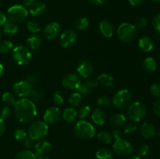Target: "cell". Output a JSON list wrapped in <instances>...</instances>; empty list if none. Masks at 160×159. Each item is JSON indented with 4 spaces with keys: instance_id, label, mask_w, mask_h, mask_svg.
I'll return each mask as SVG.
<instances>
[{
    "instance_id": "cell-19",
    "label": "cell",
    "mask_w": 160,
    "mask_h": 159,
    "mask_svg": "<svg viewBox=\"0 0 160 159\" xmlns=\"http://www.w3.org/2000/svg\"><path fill=\"white\" fill-rule=\"evenodd\" d=\"M46 11V6L45 3L40 1H35L30 6V13L34 17H41Z\"/></svg>"
},
{
    "instance_id": "cell-14",
    "label": "cell",
    "mask_w": 160,
    "mask_h": 159,
    "mask_svg": "<svg viewBox=\"0 0 160 159\" xmlns=\"http://www.w3.org/2000/svg\"><path fill=\"white\" fill-rule=\"evenodd\" d=\"M60 31V25L57 22H50L44 28L43 35L46 39L52 40L59 35Z\"/></svg>"
},
{
    "instance_id": "cell-33",
    "label": "cell",
    "mask_w": 160,
    "mask_h": 159,
    "mask_svg": "<svg viewBox=\"0 0 160 159\" xmlns=\"http://www.w3.org/2000/svg\"><path fill=\"white\" fill-rule=\"evenodd\" d=\"M13 49V44L10 41H3L0 43V53L6 54L10 52Z\"/></svg>"
},
{
    "instance_id": "cell-54",
    "label": "cell",
    "mask_w": 160,
    "mask_h": 159,
    "mask_svg": "<svg viewBox=\"0 0 160 159\" xmlns=\"http://www.w3.org/2000/svg\"><path fill=\"white\" fill-rule=\"evenodd\" d=\"M121 136H122V132L120 130V129H115V130L112 132V137H113V138L115 139V140L121 138Z\"/></svg>"
},
{
    "instance_id": "cell-45",
    "label": "cell",
    "mask_w": 160,
    "mask_h": 159,
    "mask_svg": "<svg viewBox=\"0 0 160 159\" xmlns=\"http://www.w3.org/2000/svg\"><path fill=\"white\" fill-rule=\"evenodd\" d=\"M11 114V109L9 106H4L3 108H2L1 110H0V118H3V119H6V118H9V115Z\"/></svg>"
},
{
    "instance_id": "cell-25",
    "label": "cell",
    "mask_w": 160,
    "mask_h": 159,
    "mask_svg": "<svg viewBox=\"0 0 160 159\" xmlns=\"http://www.w3.org/2000/svg\"><path fill=\"white\" fill-rule=\"evenodd\" d=\"M27 44H28V48L32 50L38 49L42 45V39L38 35L32 34L29 36L27 39Z\"/></svg>"
},
{
    "instance_id": "cell-12",
    "label": "cell",
    "mask_w": 160,
    "mask_h": 159,
    "mask_svg": "<svg viewBox=\"0 0 160 159\" xmlns=\"http://www.w3.org/2000/svg\"><path fill=\"white\" fill-rule=\"evenodd\" d=\"M62 86L68 90H78L81 81L78 74L70 73L65 75L62 80Z\"/></svg>"
},
{
    "instance_id": "cell-24",
    "label": "cell",
    "mask_w": 160,
    "mask_h": 159,
    "mask_svg": "<svg viewBox=\"0 0 160 159\" xmlns=\"http://www.w3.org/2000/svg\"><path fill=\"white\" fill-rule=\"evenodd\" d=\"M98 84H101L102 86L105 87H112L114 84V79L111 75L108 73H102L98 76Z\"/></svg>"
},
{
    "instance_id": "cell-47",
    "label": "cell",
    "mask_w": 160,
    "mask_h": 159,
    "mask_svg": "<svg viewBox=\"0 0 160 159\" xmlns=\"http://www.w3.org/2000/svg\"><path fill=\"white\" fill-rule=\"evenodd\" d=\"M38 78L37 75L34 74V73H29V74L26 76V80H26L28 84H31V85H34V84H35L36 83L38 82Z\"/></svg>"
},
{
    "instance_id": "cell-22",
    "label": "cell",
    "mask_w": 160,
    "mask_h": 159,
    "mask_svg": "<svg viewBox=\"0 0 160 159\" xmlns=\"http://www.w3.org/2000/svg\"><path fill=\"white\" fill-rule=\"evenodd\" d=\"M92 120L95 124L98 125V126H102L106 120V115L103 110L101 108H96L92 112Z\"/></svg>"
},
{
    "instance_id": "cell-5",
    "label": "cell",
    "mask_w": 160,
    "mask_h": 159,
    "mask_svg": "<svg viewBox=\"0 0 160 159\" xmlns=\"http://www.w3.org/2000/svg\"><path fill=\"white\" fill-rule=\"evenodd\" d=\"M117 36L123 42H130L137 36V28L131 23H123L117 29Z\"/></svg>"
},
{
    "instance_id": "cell-52",
    "label": "cell",
    "mask_w": 160,
    "mask_h": 159,
    "mask_svg": "<svg viewBox=\"0 0 160 159\" xmlns=\"http://www.w3.org/2000/svg\"><path fill=\"white\" fill-rule=\"evenodd\" d=\"M128 2H129V3L131 6H138L142 5L145 2V0H128Z\"/></svg>"
},
{
    "instance_id": "cell-3",
    "label": "cell",
    "mask_w": 160,
    "mask_h": 159,
    "mask_svg": "<svg viewBox=\"0 0 160 159\" xmlns=\"http://www.w3.org/2000/svg\"><path fill=\"white\" fill-rule=\"evenodd\" d=\"M48 132V126L45 122L37 120L30 125L28 134L33 140H42L47 136Z\"/></svg>"
},
{
    "instance_id": "cell-55",
    "label": "cell",
    "mask_w": 160,
    "mask_h": 159,
    "mask_svg": "<svg viewBox=\"0 0 160 159\" xmlns=\"http://www.w3.org/2000/svg\"><path fill=\"white\" fill-rule=\"evenodd\" d=\"M91 3L95 6H98V5H102L104 2V0H88Z\"/></svg>"
},
{
    "instance_id": "cell-21",
    "label": "cell",
    "mask_w": 160,
    "mask_h": 159,
    "mask_svg": "<svg viewBox=\"0 0 160 159\" xmlns=\"http://www.w3.org/2000/svg\"><path fill=\"white\" fill-rule=\"evenodd\" d=\"M141 133L145 138H153L156 135V129L151 123H144L141 126Z\"/></svg>"
},
{
    "instance_id": "cell-34",
    "label": "cell",
    "mask_w": 160,
    "mask_h": 159,
    "mask_svg": "<svg viewBox=\"0 0 160 159\" xmlns=\"http://www.w3.org/2000/svg\"><path fill=\"white\" fill-rule=\"evenodd\" d=\"M2 99L3 102L5 104H8V105H15L16 102H17V99L16 97L14 96L12 94L9 93V92H5L2 96Z\"/></svg>"
},
{
    "instance_id": "cell-2",
    "label": "cell",
    "mask_w": 160,
    "mask_h": 159,
    "mask_svg": "<svg viewBox=\"0 0 160 159\" xmlns=\"http://www.w3.org/2000/svg\"><path fill=\"white\" fill-rule=\"evenodd\" d=\"M73 132L79 138L89 140L95 137V129L92 123L86 120L81 119L75 123L73 126Z\"/></svg>"
},
{
    "instance_id": "cell-40",
    "label": "cell",
    "mask_w": 160,
    "mask_h": 159,
    "mask_svg": "<svg viewBox=\"0 0 160 159\" xmlns=\"http://www.w3.org/2000/svg\"><path fill=\"white\" fill-rule=\"evenodd\" d=\"M52 101L56 105H61V104H63L64 102V98L62 94L60 91H56L53 94L52 96Z\"/></svg>"
},
{
    "instance_id": "cell-29",
    "label": "cell",
    "mask_w": 160,
    "mask_h": 159,
    "mask_svg": "<svg viewBox=\"0 0 160 159\" xmlns=\"http://www.w3.org/2000/svg\"><path fill=\"white\" fill-rule=\"evenodd\" d=\"M95 157L97 159H112L113 153L109 148L102 147L96 151Z\"/></svg>"
},
{
    "instance_id": "cell-30",
    "label": "cell",
    "mask_w": 160,
    "mask_h": 159,
    "mask_svg": "<svg viewBox=\"0 0 160 159\" xmlns=\"http://www.w3.org/2000/svg\"><path fill=\"white\" fill-rule=\"evenodd\" d=\"M97 138L100 142L103 143H106V144L110 143L113 140L112 134H111L108 131H101V132H99L97 134Z\"/></svg>"
},
{
    "instance_id": "cell-49",
    "label": "cell",
    "mask_w": 160,
    "mask_h": 159,
    "mask_svg": "<svg viewBox=\"0 0 160 159\" xmlns=\"http://www.w3.org/2000/svg\"><path fill=\"white\" fill-rule=\"evenodd\" d=\"M152 111L156 116L160 118V99H158L157 101H156V102L153 104Z\"/></svg>"
},
{
    "instance_id": "cell-38",
    "label": "cell",
    "mask_w": 160,
    "mask_h": 159,
    "mask_svg": "<svg viewBox=\"0 0 160 159\" xmlns=\"http://www.w3.org/2000/svg\"><path fill=\"white\" fill-rule=\"evenodd\" d=\"M91 113V108L88 105H83L79 108L78 112V115L81 119L87 118Z\"/></svg>"
},
{
    "instance_id": "cell-13",
    "label": "cell",
    "mask_w": 160,
    "mask_h": 159,
    "mask_svg": "<svg viewBox=\"0 0 160 159\" xmlns=\"http://www.w3.org/2000/svg\"><path fill=\"white\" fill-rule=\"evenodd\" d=\"M61 118V112L56 106H51L45 111L43 115L44 122L48 124H53L59 121Z\"/></svg>"
},
{
    "instance_id": "cell-15",
    "label": "cell",
    "mask_w": 160,
    "mask_h": 159,
    "mask_svg": "<svg viewBox=\"0 0 160 159\" xmlns=\"http://www.w3.org/2000/svg\"><path fill=\"white\" fill-rule=\"evenodd\" d=\"M77 71L81 77L89 78L93 73V65L89 61L83 60L78 64Z\"/></svg>"
},
{
    "instance_id": "cell-11",
    "label": "cell",
    "mask_w": 160,
    "mask_h": 159,
    "mask_svg": "<svg viewBox=\"0 0 160 159\" xmlns=\"http://www.w3.org/2000/svg\"><path fill=\"white\" fill-rule=\"evenodd\" d=\"M77 39H78V35H77L76 31L72 29H67L61 34L59 42L62 47L69 48L76 42Z\"/></svg>"
},
{
    "instance_id": "cell-28",
    "label": "cell",
    "mask_w": 160,
    "mask_h": 159,
    "mask_svg": "<svg viewBox=\"0 0 160 159\" xmlns=\"http://www.w3.org/2000/svg\"><path fill=\"white\" fill-rule=\"evenodd\" d=\"M62 116L65 121L68 123H72L78 117V112L73 108H67L62 112Z\"/></svg>"
},
{
    "instance_id": "cell-58",
    "label": "cell",
    "mask_w": 160,
    "mask_h": 159,
    "mask_svg": "<svg viewBox=\"0 0 160 159\" xmlns=\"http://www.w3.org/2000/svg\"><path fill=\"white\" fill-rule=\"evenodd\" d=\"M128 159H142V157H139L138 155H133V156H131Z\"/></svg>"
},
{
    "instance_id": "cell-60",
    "label": "cell",
    "mask_w": 160,
    "mask_h": 159,
    "mask_svg": "<svg viewBox=\"0 0 160 159\" xmlns=\"http://www.w3.org/2000/svg\"><path fill=\"white\" fill-rule=\"evenodd\" d=\"M155 2H157V3H160V0H153Z\"/></svg>"
},
{
    "instance_id": "cell-32",
    "label": "cell",
    "mask_w": 160,
    "mask_h": 159,
    "mask_svg": "<svg viewBox=\"0 0 160 159\" xmlns=\"http://www.w3.org/2000/svg\"><path fill=\"white\" fill-rule=\"evenodd\" d=\"M69 104L73 107H77L81 104V101H82V95L80 94L78 92H75L70 94V98H69Z\"/></svg>"
},
{
    "instance_id": "cell-31",
    "label": "cell",
    "mask_w": 160,
    "mask_h": 159,
    "mask_svg": "<svg viewBox=\"0 0 160 159\" xmlns=\"http://www.w3.org/2000/svg\"><path fill=\"white\" fill-rule=\"evenodd\" d=\"M36 155L34 152L29 150H22L16 155L15 159H36Z\"/></svg>"
},
{
    "instance_id": "cell-10",
    "label": "cell",
    "mask_w": 160,
    "mask_h": 159,
    "mask_svg": "<svg viewBox=\"0 0 160 159\" xmlns=\"http://www.w3.org/2000/svg\"><path fill=\"white\" fill-rule=\"evenodd\" d=\"M12 89L14 94L20 98H25L27 96H29L32 90L31 85L28 84L26 80H20L14 83Z\"/></svg>"
},
{
    "instance_id": "cell-6",
    "label": "cell",
    "mask_w": 160,
    "mask_h": 159,
    "mask_svg": "<svg viewBox=\"0 0 160 159\" xmlns=\"http://www.w3.org/2000/svg\"><path fill=\"white\" fill-rule=\"evenodd\" d=\"M132 95L127 89L118 90L112 98V104L118 109H124L131 104Z\"/></svg>"
},
{
    "instance_id": "cell-46",
    "label": "cell",
    "mask_w": 160,
    "mask_h": 159,
    "mask_svg": "<svg viewBox=\"0 0 160 159\" xmlns=\"http://www.w3.org/2000/svg\"><path fill=\"white\" fill-rule=\"evenodd\" d=\"M148 24V21H147L145 17H140L137 20L135 23L136 28H138V29H143Z\"/></svg>"
},
{
    "instance_id": "cell-56",
    "label": "cell",
    "mask_w": 160,
    "mask_h": 159,
    "mask_svg": "<svg viewBox=\"0 0 160 159\" xmlns=\"http://www.w3.org/2000/svg\"><path fill=\"white\" fill-rule=\"evenodd\" d=\"M34 2H35V0H23V2L24 4V6H28V7H30Z\"/></svg>"
},
{
    "instance_id": "cell-48",
    "label": "cell",
    "mask_w": 160,
    "mask_h": 159,
    "mask_svg": "<svg viewBox=\"0 0 160 159\" xmlns=\"http://www.w3.org/2000/svg\"><path fill=\"white\" fill-rule=\"evenodd\" d=\"M152 26L155 30L160 33V13L155 16L152 19Z\"/></svg>"
},
{
    "instance_id": "cell-51",
    "label": "cell",
    "mask_w": 160,
    "mask_h": 159,
    "mask_svg": "<svg viewBox=\"0 0 160 159\" xmlns=\"http://www.w3.org/2000/svg\"><path fill=\"white\" fill-rule=\"evenodd\" d=\"M7 20V17L6 14L2 12H0V26H2Z\"/></svg>"
},
{
    "instance_id": "cell-23",
    "label": "cell",
    "mask_w": 160,
    "mask_h": 159,
    "mask_svg": "<svg viewBox=\"0 0 160 159\" xmlns=\"http://www.w3.org/2000/svg\"><path fill=\"white\" fill-rule=\"evenodd\" d=\"M2 31L8 37H12L18 32V26L14 22L11 20H7L2 26Z\"/></svg>"
},
{
    "instance_id": "cell-35",
    "label": "cell",
    "mask_w": 160,
    "mask_h": 159,
    "mask_svg": "<svg viewBox=\"0 0 160 159\" xmlns=\"http://www.w3.org/2000/svg\"><path fill=\"white\" fill-rule=\"evenodd\" d=\"M27 29L28 30V31H30L33 34H34L40 32L41 26L38 22L34 21V20H30L27 23Z\"/></svg>"
},
{
    "instance_id": "cell-50",
    "label": "cell",
    "mask_w": 160,
    "mask_h": 159,
    "mask_svg": "<svg viewBox=\"0 0 160 159\" xmlns=\"http://www.w3.org/2000/svg\"><path fill=\"white\" fill-rule=\"evenodd\" d=\"M6 123H5V120L3 118H0V137L3 135V133L6 131Z\"/></svg>"
},
{
    "instance_id": "cell-61",
    "label": "cell",
    "mask_w": 160,
    "mask_h": 159,
    "mask_svg": "<svg viewBox=\"0 0 160 159\" xmlns=\"http://www.w3.org/2000/svg\"><path fill=\"white\" fill-rule=\"evenodd\" d=\"M158 136H159V137H160V132H158Z\"/></svg>"
},
{
    "instance_id": "cell-17",
    "label": "cell",
    "mask_w": 160,
    "mask_h": 159,
    "mask_svg": "<svg viewBox=\"0 0 160 159\" xmlns=\"http://www.w3.org/2000/svg\"><path fill=\"white\" fill-rule=\"evenodd\" d=\"M98 84V82L95 79H88L84 83H81L78 88V92L82 96H87L91 93V90L95 87Z\"/></svg>"
},
{
    "instance_id": "cell-27",
    "label": "cell",
    "mask_w": 160,
    "mask_h": 159,
    "mask_svg": "<svg viewBox=\"0 0 160 159\" xmlns=\"http://www.w3.org/2000/svg\"><path fill=\"white\" fill-rule=\"evenodd\" d=\"M126 117L122 113H115L110 117V123L116 127H120L126 123Z\"/></svg>"
},
{
    "instance_id": "cell-16",
    "label": "cell",
    "mask_w": 160,
    "mask_h": 159,
    "mask_svg": "<svg viewBox=\"0 0 160 159\" xmlns=\"http://www.w3.org/2000/svg\"><path fill=\"white\" fill-rule=\"evenodd\" d=\"M52 149V144L50 142L45 140H40L34 145V154L36 157L45 155L48 154Z\"/></svg>"
},
{
    "instance_id": "cell-4",
    "label": "cell",
    "mask_w": 160,
    "mask_h": 159,
    "mask_svg": "<svg viewBox=\"0 0 160 159\" xmlns=\"http://www.w3.org/2000/svg\"><path fill=\"white\" fill-rule=\"evenodd\" d=\"M146 113V107L140 101H135L128 106V116L133 123H138L142 121L145 117Z\"/></svg>"
},
{
    "instance_id": "cell-9",
    "label": "cell",
    "mask_w": 160,
    "mask_h": 159,
    "mask_svg": "<svg viewBox=\"0 0 160 159\" xmlns=\"http://www.w3.org/2000/svg\"><path fill=\"white\" fill-rule=\"evenodd\" d=\"M114 151L119 156H123V157H128L131 155L134 152V147L132 144L128 140L124 139H117L112 145Z\"/></svg>"
},
{
    "instance_id": "cell-57",
    "label": "cell",
    "mask_w": 160,
    "mask_h": 159,
    "mask_svg": "<svg viewBox=\"0 0 160 159\" xmlns=\"http://www.w3.org/2000/svg\"><path fill=\"white\" fill-rule=\"evenodd\" d=\"M3 72H4V67H3V65L2 63H0V77L2 76Z\"/></svg>"
},
{
    "instance_id": "cell-44",
    "label": "cell",
    "mask_w": 160,
    "mask_h": 159,
    "mask_svg": "<svg viewBox=\"0 0 160 159\" xmlns=\"http://www.w3.org/2000/svg\"><path fill=\"white\" fill-rule=\"evenodd\" d=\"M150 147L148 144H143L139 147L138 149V156L139 157H145L149 154Z\"/></svg>"
},
{
    "instance_id": "cell-37",
    "label": "cell",
    "mask_w": 160,
    "mask_h": 159,
    "mask_svg": "<svg viewBox=\"0 0 160 159\" xmlns=\"http://www.w3.org/2000/svg\"><path fill=\"white\" fill-rule=\"evenodd\" d=\"M28 132L24 130V129H21V128H19L17 129L14 132V138L16 139V140L19 142H23L27 138H28Z\"/></svg>"
},
{
    "instance_id": "cell-43",
    "label": "cell",
    "mask_w": 160,
    "mask_h": 159,
    "mask_svg": "<svg viewBox=\"0 0 160 159\" xmlns=\"http://www.w3.org/2000/svg\"><path fill=\"white\" fill-rule=\"evenodd\" d=\"M150 93L156 98H160V84H153L150 87Z\"/></svg>"
},
{
    "instance_id": "cell-41",
    "label": "cell",
    "mask_w": 160,
    "mask_h": 159,
    "mask_svg": "<svg viewBox=\"0 0 160 159\" xmlns=\"http://www.w3.org/2000/svg\"><path fill=\"white\" fill-rule=\"evenodd\" d=\"M137 125L134 123H129L124 126L123 132L125 134H133L137 130Z\"/></svg>"
},
{
    "instance_id": "cell-7",
    "label": "cell",
    "mask_w": 160,
    "mask_h": 159,
    "mask_svg": "<svg viewBox=\"0 0 160 159\" xmlns=\"http://www.w3.org/2000/svg\"><path fill=\"white\" fill-rule=\"evenodd\" d=\"M12 55L16 63L20 65H26L31 59V52L29 48L24 45H17L13 48Z\"/></svg>"
},
{
    "instance_id": "cell-18",
    "label": "cell",
    "mask_w": 160,
    "mask_h": 159,
    "mask_svg": "<svg viewBox=\"0 0 160 159\" xmlns=\"http://www.w3.org/2000/svg\"><path fill=\"white\" fill-rule=\"evenodd\" d=\"M98 29H99V31L102 34V35L104 36L106 38H111L113 36V26L107 20H102V21L100 22Z\"/></svg>"
},
{
    "instance_id": "cell-39",
    "label": "cell",
    "mask_w": 160,
    "mask_h": 159,
    "mask_svg": "<svg viewBox=\"0 0 160 159\" xmlns=\"http://www.w3.org/2000/svg\"><path fill=\"white\" fill-rule=\"evenodd\" d=\"M97 103L102 108H108L110 106L111 101L107 96H100L97 99Z\"/></svg>"
},
{
    "instance_id": "cell-42",
    "label": "cell",
    "mask_w": 160,
    "mask_h": 159,
    "mask_svg": "<svg viewBox=\"0 0 160 159\" xmlns=\"http://www.w3.org/2000/svg\"><path fill=\"white\" fill-rule=\"evenodd\" d=\"M29 96H31V101L34 103L35 102H39V101L42 100V94H41L40 92L38 90H35V89H32L31 94H30Z\"/></svg>"
},
{
    "instance_id": "cell-59",
    "label": "cell",
    "mask_w": 160,
    "mask_h": 159,
    "mask_svg": "<svg viewBox=\"0 0 160 159\" xmlns=\"http://www.w3.org/2000/svg\"><path fill=\"white\" fill-rule=\"evenodd\" d=\"M38 159H50L49 157H48L47 156H45V155H42V156H39V157H38Z\"/></svg>"
},
{
    "instance_id": "cell-62",
    "label": "cell",
    "mask_w": 160,
    "mask_h": 159,
    "mask_svg": "<svg viewBox=\"0 0 160 159\" xmlns=\"http://www.w3.org/2000/svg\"><path fill=\"white\" fill-rule=\"evenodd\" d=\"M0 38H1V31H0Z\"/></svg>"
},
{
    "instance_id": "cell-8",
    "label": "cell",
    "mask_w": 160,
    "mask_h": 159,
    "mask_svg": "<svg viewBox=\"0 0 160 159\" xmlns=\"http://www.w3.org/2000/svg\"><path fill=\"white\" fill-rule=\"evenodd\" d=\"M7 16L9 20L14 23H21L24 21L28 16V11L23 5H14L9 8Z\"/></svg>"
},
{
    "instance_id": "cell-26",
    "label": "cell",
    "mask_w": 160,
    "mask_h": 159,
    "mask_svg": "<svg viewBox=\"0 0 160 159\" xmlns=\"http://www.w3.org/2000/svg\"><path fill=\"white\" fill-rule=\"evenodd\" d=\"M142 67L144 70L149 73H152L157 68V62L156 60L152 57H147L144 59L142 62Z\"/></svg>"
},
{
    "instance_id": "cell-1",
    "label": "cell",
    "mask_w": 160,
    "mask_h": 159,
    "mask_svg": "<svg viewBox=\"0 0 160 159\" xmlns=\"http://www.w3.org/2000/svg\"><path fill=\"white\" fill-rule=\"evenodd\" d=\"M14 114L17 119L22 123L31 122L38 114L35 103L26 98H20L14 105Z\"/></svg>"
},
{
    "instance_id": "cell-20",
    "label": "cell",
    "mask_w": 160,
    "mask_h": 159,
    "mask_svg": "<svg viewBox=\"0 0 160 159\" xmlns=\"http://www.w3.org/2000/svg\"><path fill=\"white\" fill-rule=\"evenodd\" d=\"M154 41L152 39L147 36L141 37L138 41L139 48L144 52H149L154 48Z\"/></svg>"
},
{
    "instance_id": "cell-36",
    "label": "cell",
    "mask_w": 160,
    "mask_h": 159,
    "mask_svg": "<svg viewBox=\"0 0 160 159\" xmlns=\"http://www.w3.org/2000/svg\"><path fill=\"white\" fill-rule=\"evenodd\" d=\"M88 20L86 17H80L75 22V28L78 31H84L88 26Z\"/></svg>"
},
{
    "instance_id": "cell-53",
    "label": "cell",
    "mask_w": 160,
    "mask_h": 159,
    "mask_svg": "<svg viewBox=\"0 0 160 159\" xmlns=\"http://www.w3.org/2000/svg\"><path fill=\"white\" fill-rule=\"evenodd\" d=\"M23 143H24V146L26 147L27 148H31V147L34 145V140H31V138H27L26 140L23 141Z\"/></svg>"
}]
</instances>
